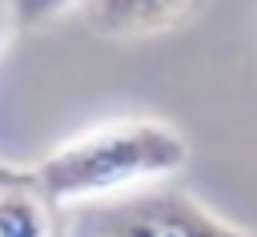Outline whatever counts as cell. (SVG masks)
Instances as JSON below:
<instances>
[{
  "label": "cell",
  "instance_id": "cell-1",
  "mask_svg": "<svg viewBox=\"0 0 257 237\" xmlns=\"http://www.w3.org/2000/svg\"><path fill=\"white\" fill-rule=\"evenodd\" d=\"M185 161L189 145L173 125L149 116H124L64 141L60 149L28 165L24 181L48 205H72L165 181L169 173L185 169Z\"/></svg>",
  "mask_w": 257,
  "mask_h": 237
},
{
  "label": "cell",
  "instance_id": "cell-6",
  "mask_svg": "<svg viewBox=\"0 0 257 237\" xmlns=\"http://www.w3.org/2000/svg\"><path fill=\"white\" fill-rule=\"evenodd\" d=\"M16 181H24V169H12V165H0V189H4V185H16Z\"/></svg>",
  "mask_w": 257,
  "mask_h": 237
},
{
  "label": "cell",
  "instance_id": "cell-5",
  "mask_svg": "<svg viewBox=\"0 0 257 237\" xmlns=\"http://www.w3.org/2000/svg\"><path fill=\"white\" fill-rule=\"evenodd\" d=\"M4 4H8L16 28H40V24H48L52 16H60L76 0H4Z\"/></svg>",
  "mask_w": 257,
  "mask_h": 237
},
{
  "label": "cell",
  "instance_id": "cell-7",
  "mask_svg": "<svg viewBox=\"0 0 257 237\" xmlns=\"http://www.w3.org/2000/svg\"><path fill=\"white\" fill-rule=\"evenodd\" d=\"M16 28V20H12V12H8V4L0 0V44H4V36Z\"/></svg>",
  "mask_w": 257,
  "mask_h": 237
},
{
  "label": "cell",
  "instance_id": "cell-3",
  "mask_svg": "<svg viewBox=\"0 0 257 237\" xmlns=\"http://www.w3.org/2000/svg\"><path fill=\"white\" fill-rule=\"evenodd\" d=\"M80 8L100 36H149L173 28L193 0H80Z\"/></svg>",
  "mask_w": 257,
  "mask_h": 237
},
{
  "label": "cell",
  "instance_id": "cell-4",
  "mask_svg": "<svg viewBox=\"0 0 257 237\" xmlns=\"http://www.w3.org/2000/svg\"><path fill=\"white\" fill-rule=\"evenodd\" d=\"M0 237H52L48 201L28 181L0 189Z\"/></svg>",
  "mask_w": 257,
  "mask_h": 237
},
{
  "label": "cell",
  "instance_id": "cell-2",
  "mask_svg": "<svg viewBox=\"0 0 257 237\" xmlns=\"http://www.w3.org/2000/svg\"><path fill=\"white\" fill-rule=\"evenodd\" d=\"M76 237H249L181 189H124L80 201Z\"/></svg>",
  "mask_w": 257,
  "mask_h": 237
}]
</instances>
